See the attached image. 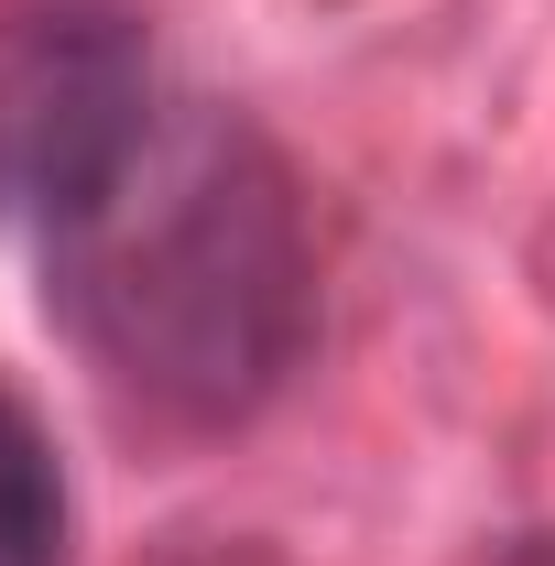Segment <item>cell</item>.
Listing matches in <instances>:
<instances>
[{
  "label": "cell",
  "mask_w": 555,
  "mask_h": 566,
  "mask_svg": "<svg viewBox=\"0 0 555 566\" xmlns=\"http://www.w3.org/2000/svg\"><path fill=\"white\" fill-rule=\"evenodd\" d=\"M55 316L109 392L164 424H240L316 327L294 175L229 109H153L142 142L44 229Z\"/></svg>",
  "instance_id": "obj_1"
},
{
  "label": "cell",
  "mask_w": 555,
  "mask_h": 566,
  "mask_svg": "<svg viewBox=\"0 0 555 566\" xmlns=\"http://www.w3.org/2000/svg\"><path fill=\"white\" fill-rule=\"evenodd\" d=\"M153 109V55L121 0H0V208L55 229Z\"/></svg>",
  "instance_id": "obj_2"
},
{
  "label": "cell",
  "mask_w": 555,
  "mask_h": 566,
  "mask_svg": "<svg viewBox=\"0 0 555 566\" xmlns=\"http://www.w3.org/2000/svg\"><path fill=\"white\" fill-rule=\"evenodd\" d=\"M66 469L44 447V424L0 392V566H66Z\"/></svg>",
  "instance_id": "obj_3"
},
{
  "label": "cell",
  "mask_w": 555,
  "mask_h": 566,
  "mask_svg": "<svg viewBox=\"0 0 555 566\" xmlns=\"http://www.w3.org/2000/svg\"><path fill=\"white\" fill-rule=\"evenodd\" d=\"M512 566H555V534H523V545H512Z\"/></svg>",
  "instance_id": "obj_4"
}]
</instances>
